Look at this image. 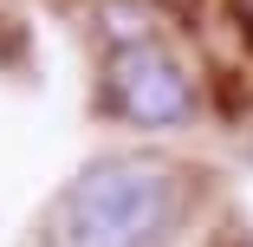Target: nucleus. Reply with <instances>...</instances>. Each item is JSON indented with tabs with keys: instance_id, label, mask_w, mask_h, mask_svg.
I'll list each match as a JSON object with an SVG mask.
<instances>
[{
	"instance_id": "nucleus-4",
	"label": "nucleus",
	"mask_w": 253,
	"mask_h": 247,
	"mask_svg": "<svg viewBox=\"0 0 253 247\" xmlns=\"http://www.w3.org/2000/svg\"><path fill=\"white\" fill-rule=\"evenodd\" d=\"M247 247H253V241H247Z\"/></svg>"
},
{
	"instance_id": "nucleus-1",
	"label": "nucleus",
	"mask_w": 253,
	"mask_h": 247,
	"mask_svg": "<svg viewBox=\"0 0 253 247\" xmlns=\"http://www.w3.org/2000/svg\"><path fill=\"white\" fill-rule=\"evenodd\" d=\"M182 221V176L156 156H104L65 182L45 247H163Z\"/></svg>"
},
{
	"instance_id": "nucleus-3",
	"label": "nucleus",
	"mask_w": 253,
	"mask_h": 247,
	"mask_svg": "<svg viewBox=\"0 0 253 247\" xmlns=\"http://www.w3.org/2000/svg\"><path fill=\"white\" fill-rule=\"evenodd\" d=\"M240 13H247V20H253V0H240Z\"/></svg>"
},
{
	"instance_id": "nucleus-2",
	"label": "nucleus",
	"mask_w": 253,
	"mask_h": 247,
	"mask_svg": "<svg viewBox=\"0 0 253 247\" xmlns=\"http://www.w3.org/2000/svg\"><path fill=\"white\" fill-rule=\"evenodd\" d=\"M104 98L111 111L136 130H182L201 111V85L195 72L156 39V26H124L111 59H104Z\"/></svg>"
}]
</instances>
